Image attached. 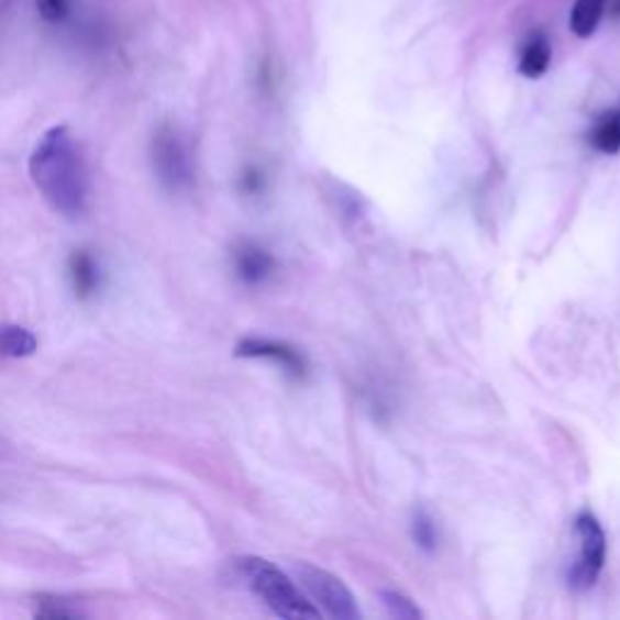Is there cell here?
Masks as SVG:
<instances>
[{
    "mask_svg": "<svg viewBox=\"0 0 620 620\" xmlns=\"http://www.w3.org/2000/svg\"><path fill=\"white\" fill-rule=\"evenodd\" d=\"M233 265H235V274L245 284H262L272 274L274 259L265 247H259L255 243H243L235 247Z\"/></svg>",
    "mask_w": 620,
    "mask_h": 620,
    "instance_id": "obj_7",
    "label": "cell"
},
{
    "mask_svg": "<svg viewBox=\"0 0 620 620\" xmlns=\"http://www.w3.org/2000/svg\"><path fill=\"white\" fill-rule=\"evenodd\" d=\"M37 337L22 325H0V356L5 359H25L37 352Z\"/></svg>",
    "mask_w": 620,
    "mask_h": 620,
    "instance_id": "obj_9",
    "label": "cell"
},
{
    "mask_svg": "<svg viewBox=\"0 0 620 620\" xmlns=\"http://www.w3.org/2000/svg\"><path fill=\"white\" fill-rule=\"evenodd\" d=\"M604 10H606V0H577V3L572 5L569 30L575 32L579 40H589L596 27H599Z\"/></svg>",
    "mask_w": 620,
    "mask_h": 620,
    "instance_id": "obj_11",
    "label": "cell"
},
{
    "mask_svg": "<svg viewBox=\"0 0 620 620\" xmlns=\"http://www.w3.org/2000/svg\"><path fill=\"white\" fill-rule=\"evenodd\" d=\"M412 535L417 545H422L424 551H434L436 547V529H434V521L429 519L424 511H417L414 521H412Z\"/></svg>",
    "mask_w": 620,
    "mask_h": 620,
    "instance_id": "obj_14",
    "label": "cell"
},
{
    "mask_svg": "<svg viewBox=\"0 0 620 620\" xmlns=\"http://www.w3.org/2000/svg\"><path fill=\"white\" fill-rule=\"evenodd\" d=\"M70 281H74V289L78 298H90L98 294L100 289V267L98 262L86 250H76L70 255Z\"/></svg>",
    "mask_w": 620,
    "mask_h": 620,
    "instance_id": "obj_8",
    "label": "cell"
},
{
    "mask_svg": "<svg viewBox=\"0 0 620 620\" xmlns=\"http://www.w3.org/2000/svg\"><path fill=\"white\" fill-rule=\"evenodd\" d=\"M296 575L310 599L318 604V608H323V613H328L330 618L356 620L362 616L352 591L347 589V584L332 575V572L313 567L308 563H298Z\"/></svg>",
    "mask_w": 620,
    "mask_h": 620,
    "instance_id": "obj_3",
    "label": "cell"
},
{
    "mask_svg": "<svg viewBox=\"0 0 620 620\" xmlns=\"http://www.w3.org/2000/svg\"><path fill=\"white\" fill-rule=\"evenodd\" d=\"M591 143L601 153H618L620 151V110L606 112L591 131Z\"/></svg>",
    "mask_w": 620,
    "mask_h": 620,
    "instance_id": "obj_12",
    "label": "cell"
},
{
    "mask_svg": "<svg viewBox=\"0 0 620 620\" xmlns=\"http://www.w3.org/2000/svg\"><path fill=\"white\" fill-rule=\"evenodd\" d=\"M153 168L158 180L173 192H180V189L192 185V160H189V151L185 141L177 136V131H158L153 141Z\"/></svg>",
    "mask_w": 620,
    "mask_h": 620,
    "instance_id": "obj_5",
    "label": "cell"
},
{
    "mask_svg": "<svg viewBox=\"0 0 620 620\" xmlns=\"http://www.w3.org/2000/svg\"><path fill=\"white\" fill-rule=\"evenodd\" d=\"M237 356H247V359H272L277 362L284 372H289L291 376L301 378L306 374V362L303 356L296 350H291L289 344L272 342V340H243L235 350Z\"/></svg>",
    "mask_w": 620,
    "mask_h": 620,
    "instance_id": "obj_6",
    "label": "cell"
},
{
    "mask_svg": "<svg viewBox=\"0 0 620 620\" xmlns=\"http://www.w3.org/2000/svg\"><path fill=\"white\" fill-rule=\"evenodd\" d=\"M30 177L56 213L78 219L88 207V168L78 141L66 124L46 129L30 155Z\"/></svg>",
    "mask_w": 620,
    "mask_h": 620,
    "instance_id": "obj_1",
    "label": "cell"
},
{
    "mask_svg": "<svg viewBox=\"0 0 620 620\" xmlns=\"http://www.w3.org/2000/svg\"><path fill=\"white\" fill-rule=\"evenodd\" d=\"M37 10L46 22H64L70 13V0H37Z\"/></svg>",
    "mask_w": 620,
    "mask_h": 620,
    "instance_id": "obj_15",
    "label": "cell"
},
{
    "mask_svg": "<svg viewBox=\"0 0 620 620\" xmlns=\"http://www.w3.org/2000/svg\"><path fill=\"white\" fill-rule=\"evenodd\" d=\"M553 58V49L543 34H535V37L529 40V44L523 46L521 58H519V74L527 78H541L547 66H551Z\"/></svg>",
    "mask_w": 620,
    "mask_h": 620,
    "instance_id": "obj_10",
    "label": "cell"
},
{
    "mask_svg": "<svg viewBox=\"0 0 620 620\" xmlns=\"http://www.w3.org/2000/svg\"><path fill=\"white\" fill-rule=\"evenodd\" d=\"M575 531L579 539V557L569 569V584H572V589L584 591V589L594 587V582L599 579V572L606 560V535H604L601 523L596 521L591 514H587V511L577 517Z\"/></svg>",
    "mask_w": 620,
    "mask_h": 620,
    "instance_id": "obj_4",
    "label": "cell"
},
{
    "mask_svg": "<svg viewBox=\"0 0 620 620\" xmlns=\"http://www.w3.org/2000/svg\"><path fill=\"white\" fill-rule=\"evenodd\" d=\"M237 569H241L247 587L253 589L257 599L265 601L274 613L289 620H315L320 618V608L308 601L306 596L298 591L296 584L284 575L279 567H274L269 560L262 557H241L237 560Z\"/></svg>",
    "mask_w": 620,
    "mask_h": 620,
    "instance_id": "obj_2",
    "label": "cell"
},
{
    "mask_svg": "<svg viewBox=\"0 0 620 620\" xmlns=\"http://www.w3.org/2000/svg\"><path fill=\"white\" fill-rule=\"evenodd\" d=\"M380 599H384L388 613L398 620H417L422 618V611L414 606L412 599L400 594V591H380Z\"/></svg>",
    "mask_w": 620,
    "mask_h": 620,
    "instance_id": "obj_13",
    "label": "cell"
}]
</instances>
